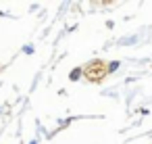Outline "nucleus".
I'll return each instance as SVG.
<instances>
[]
</instances>
